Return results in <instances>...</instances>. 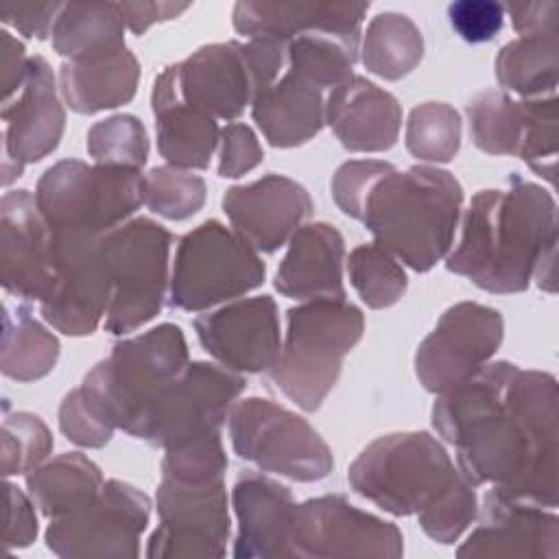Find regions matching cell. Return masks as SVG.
<instances>
[{
  "instance_id": "cell-1",
  "label": "cell",
  "mask_w": 559,
  "mask_h": 559,
  "mask_svg": "<svg viewBox=\"0 0 559 559\" xmlns=\"http://www.w3.org/2000/svg\"><path fill=\"white\" fill-rule=\"evenodd\" d=\"M557 406L555 376L498 360L439 393L432 426L474 487L557 509Z\"/></svg>"
},
{
  "instance_id": "cell-2",
  "label": "cell",
  "mask_w": 559,
  "mask_h": 559,
  "mask_svg": "<svg viewBox=\"0 0 559 559\" xmlns=\"http://www.w3.org/2000/svg\"><path fill=\"white\" fill-rule=\"evenodd\" d=\"M448 271L493 295L557 288V203L548 190L520 179L507 190H480L461 218V238Z\"/></svg>"
},
{
  "instance_id": "cell-3",
  "label": "cell",
  "mask_w": 559,
  "mask_h": 559,
  "mask_svg": "<svg viewBox=\"0 0 559 559\" xmlns=\"http://www.w3.org/2000/svg\"><path fill=\"white\" fill-rule=\"evenodd\" d=\"M463 188L435 166H395L369 190L360 221L386 249L417 273L430 271L448 255L461 221Z\"/></svg>"
},
{
  "instance_id": "cell-4",
  "label": "cell",
  "mask_w": 559,
  "mask_h": 559,
  "mask_svg": "<svg viewBox=\"0 0 559 559\" xmlns=\"http://www.w3.org/2000/svg\"><path fill=\"white\" fill-rule=\"evenodd\" d=\"M362 330L365 317L347 299H310L290 308L284 345L266 369L271 382L301 411H317Z\"/></svg>"
},
{
  "instance_id": "cell-5",
  "label": "cell",
  "mask_w": 559,
  "mask_h": 559,
  "mask_svg": "<svg viewBox=\"0 0 559 559\" xmlns=\"http://www.w3.org/2000/svg\"><path fill=\"white\" fill-rule=\"evenodd\" d=\"M190 365L179 325L162 323L114 345L83 378V389L105 419L133 437L157 397Z\"/></svg>"
},
{
  "instance_id": "cell-6",
  "label": "cell",
  "mask_w": 559,
  "mask_h": 559,
  "mask_svg": "<svg viewBox=\"0 0 559 559\" xmlns=\"http://www.w3.org/2000/svg\"><path fill=\"white\" fill-rule=\"evenodd\" d=\"M461 472L428 432H391L371 441L349 465V487L391 515H417Z\"/></svg>"
},
{
  "instance_id": "cell-7",
  "label": "cell",
  "mask_w": 559,
  "mask_h": 559,
  "mask_svg": "<svg viewBox=\"0 0 559 559\" xmlns=\"http://www.w3.org/2000/svg\"><path fill=\"white\" fill-rule=\"evenodd\" d=\"M35 201L50 234L103 236L144 205V175L135 168L61 159L39 177Z\"/></svg>"
},
{
  "instance_id": "cell-8",
  "label": "cell",
  "mask_w": 559,
  "mask_h": 559,
  "mask_svg": "<svg viewBox=\"0 0 559 559\" xmlns=\"http://www.w3.org/2000/svg\"><path fill=\"white\" fill-rule=\"evenodd\" d=\"M170 231L146 216L131 218L100 236L111 280L107 332L127 334L159 314L170 282Z\"/></svg>"
},
{
  "instance_id": "cell-9",
  "label": "cell",
  "mask_w": 559,
  "mask_h": 559,
  "mask_svg": "<svg viewBox=\"0 0 559 559\" xmlns=\"http://www.w3.org/2000/svg\"><path fill=\"white\" fill-rule=\"evenodd\" d=\"M266 266L258 251L218 221L188 231L175 251L170 306L201 312L262 286Z\"/></svg>"
},
{
  "instance_id": "cell-10",
  "label": "cell",
  "mask_w": 559,
  "mask_h": 559,
  "mask_svg": "<svg viewBox=\"0 0 559 559\" xmlns=\"http://www.w3.org/2000/svg\"><path fill=\"white\" fill-rule=\"evenodd\" d=\"M234 452L258 465L299 483L325 478L334 459L321 435L297 413L264 400L236 402L227 415Z\"/></svg>"
},
{
  "instance_id": "cell-11",
  "label": "cell",
  "mask_w": 559,
  "mask_h": 559,
  "mask_svg": "<svg viewBox=\"0 0 559 559\" xmlns=\"http://www.w3.org/2000/svg\"><path fill=\"white\" fill-rule=\"evenodd\" d=\"M148 515V496L111 478L90 502L50 520L46 546L63 559L138 557Z\"/></svg>"
},
{
  "instance_id": "cell-12",
  "label": "cell",
  "mask_w": 559,
  "mask_h": 559,
  "mask_svg": "<svg viewBox=\"0 0 559 559\" xmlns=\"http://www.w3.org/2000/svg\"><path fill=\"white\" fill-rule=\"evenodd\" d=\"M247 380L221 365L194 360L148 408L135 439L173 448L210 430H221Z\"/></svg>"
},
{
  "instance_id": "cell-13",
  "label": "cell",
  "mask_w": 559,
  "mask_h": 559,
  "mask_svg": "<svg viewBox=\"0 0 559 559\" xmlns=\"http://www.w3.org/2000/svg\"><path fill=\"white\" fill-rule=\"evenodd\" d=\"M155 502L159 526L146 542V557L218 559L225 555L231 522L223 478L207 483L162 478Z\"/></svg>"
},
{
  "instance_id": "cell-14",
  "label": "cell",
  "mask_w": 559,
  "mask_h": 559,
  "mask_svg": "<svg viewBox=\"0 0 559 559\" xmlns=\"http://www.w3.org/2000/svg\"><path fill=\"white\" fill-rule=\"evenodd\" d=\"M404 555L400 528L349 504L343 496H319L295 507L288 557H384Z\"/></svg>"
},
{
  "instance_id": "cell-15",
  "label": "cell",
  "mask_w": 559,
  "mask_h": 559,
  "mask_svg": "<svg viewBox=\"0 0 559 559\" xmlns=\"http://www.w3.org/2000/svg\"><path fill=\"white\" fill-rule=\"evenodd\" d=\"M52 286L39 301L44 321L68 336L92 334L111 301L100 236L52 234Z\"/></svg>"
},
{
  "instance_id": "cell-16",
  "label": "cell",
  "mask_w": 559,
  "mask_h": 559,
  "mask_svg": "<svg viewBox=\"0 0 559 559\" xmlns=\"http://www.w3.org/2000/svg\"><path fill=\"white\" fill-rule=\"evenodd\" d=\"M502 336L504 323L496 308L476 301L450 306L417 347L415 373L421 386L443 393L463 382L489 362Z\"/></svg>"
},
{
  "instance_id": "cell-17",
  "label": "cell",
  "mask_w": 559,
  "mask_h": 559,
  "mask_svg": "<svg viewBox=\"0 0 559 559\" xmlns=\"http://www.w3.org/2000/svg\"><path fill=\"white\" fill-rule=\"evenodd\" d=\"M2 183L22 175L24 164L44 159L59 146L66 111L48 61L28 57V70L17 94L2 103Z\"/></svg>"
},
{
  "instance_id": "cell-18",
  "label": "cell",
  "mask_w": 559,
  "mask_h": 559,
  "mask_svg": "<svg viewBox=\"0 0 559 559\" xmlns=\"http://www.w3.org/2000/svg\"><path fill=\"white\" fill-rule=\"evenodd\" d=\"M461 559H559V518L555 509L511 498L491 487L478 526L456 550Z\"/></svg>"
},
{
  "instance_id": "cell-19",
  "label": "cell",
  "mask_w": 559,
  "mask_h": 559,
  "mask_svg": "<svg viewBox=\"0 0 559 559\" xmlns=\"http://www.w3.org/2000/svg\"><path fill=\"white\" fill-rule=\"evenodd\" d=\"M164 76L179 100L214 118L234 120L255 96V79L240 41L207 44L188 59L168 66Z\"/></svg>"
},
{
  "instance_id": "cell-20",
  "label": "cell",
  "mask_w": 559,
  "mask_h": 559,
  "mask_svg": "<svg viewBox=\"0 0 559 559\" xmlns=\"http://www.w3.org/2000/svg\"><path fill=\"white\" fill-rule=\"evenodd\" d=\"M203 349L236 373L266 371L280 354V314L269 295L240 299L194 319Z\"/></svg>"
},
{
  "instance_id": "cell-21",
  "label": "cell",
  "mask_w": 559,
  "mask_h": 559,
  "mask_svg": "<svg viewBox=\"0 0 559 559\" xmlns=\"http://www.w3.org/2000/svg\"><path fill=\"white\" fill-rule=\"evenodd\" d=\"M0 269L4 290L20 299L41 301L52 286V234L28 190L0 201Z\"/></svg>"
},
{
  "instance_id": "cell-22",
  "label": "cell",
  "mask_w": 559,
  "mask_h": 559,
  "mask_svg": "<svg viewBox=\"0 0 559 559\" xmlns=\"http://www.w3.org/2000/svg\"><path fill=\"white\" fill-rule=\"evenodd\" d=\"M223 210L247 245L273 253L312 214V199L301 183L271 173L253 183L229 188Z\"/></svg>"
},
{
  "instance_id": "cell-23",
  "label": "cell",
  "mask_w": 559,
  "mask_h": 559,
  "mask_svg": "<svg viewBox=\"0 0 559 559\" xmlns=\"http://www.w3.org/2000/svg\"><path fill=\"white\" fill-rule=\"evenodd\" d=\"M231 504L238 518L234 557H288V535L297 504L286 485L258 472H245L231 489Z\"/></svg>"
},
{
  "instance_id": "cell-24",
  "label": "cell",
  "mask_w": 559,
  "mask_h": 559,
  "mask_svg": "<svg viewBox=\"0 0 559 559\" xmlns=\"http://www.w3.org/2000/svg\"><path fill=\"white\" fill-rule=\"evenodd\" d=\"M325 122L352 153H380L397 142L402 107L393 94L352 74L325 98Z\"/></svg>"
},
{
  "instance_id": "cell-25",
  "label": "cell",
  "mask_w": 559,
  "mask_h": 559,
  "mask_svg": "<svg viewBox=\"0 0 559 559\" xmlns=\"http://www.w3.org/2000/svg\"><path fill=\"white\" fill-rule=\"evenodd\" d=\"M345 242L328 223L301 225L275 273V288L288 299H345L343 286Z\"/></svg>"
},
{
  "instance_id": "cell-26",
  "label": "cell",
  "mask_w": 559,
  "mask_h": 559,
  "mask_svg": "<svg viewBox=\"0 0 559 559\" xmlns=\"http://www.w3.org/2000/svg\"><path fill=\"white\" fill-rule=\"evenodd\" d=\"M369 2H238L234 28L251 39L290 41L306 33L360 35Z\"/></svg>"
},
{
  "instance_id": "cell-27",
  "label": "cell",
  "mask_w": 559,
  "mask_h": 559,
  "mask_svg": "<svg viewBox=\"0 0 559 559\" xmlns=\"http://www.w3.org/2000/svg\"><path fill=\"white\" fill-rule=\"evenodd\" d=\"M251 118L271 146L293 148L306 144L325 124L323 90L284 70L253 96Z\"/></svg>"
},
{
  "instance_id": "cell-28",
  "label": "cell",
  "mask_w": 559,
  "mask_h": 559,
  "mask_svg": "<svg viewBox=\"0 0 559 559\" xmlns=\"http://www.w3.org/2000/svg\"><path fill=\"white\" fill-rule=\"evenodd\" d=\"M151 105L159 155L177 168H207L221 140L216 120L179 100L164 72L155 79Z\"/></svg>"
},
{
  "instance_id": "cell-29",
  "label": "cell",
  "mask_w": 559,
  "mask_h": 559,
  "mask_svg": "<svg viewBox=\"0 0 559 559\" xmlns=\"http://www.w3.org/2000/svg\"><path fill=\"white\" fill-rule=\"evenodd\" d=\"M140 63L122 48L96 61H63L59 68V92L76 114H96L127 105L138 90Z\"/></svg>"
},
{
  "instance_id": "cell-30",
  "label": "cell",
  "mask_w": 559,
  "mask_h": 559,
  "mask_svg": "<svg viewBox=\"0 0 559 559\" xmlns=\"http://www.w3.org/2000/svg\"><path fill=\"white\" fill-rule=\"evenodd\" d=\"M52 48L70 61H96L124 48L118 2H66L55 20Z\"/></svg>"
},
{
  "instance_id": "cell-31",
  "label": "cell",
  "mask_w": 559,
  "mask_h": 559,
  "mask_svg": "<svg viewBox=\"0 0 559 559\" xmlns=\"http://www.w3.org/2000/svg\"><path fill=\"white\" fill-rule=\"evenodd\" d=\"M535 98H513L502 90H485L467 103L469 135L489 155L520 157L533 129Z\"/></svg>"
},
{
  "instance_id": "cell-32",
  "label": "cell",
  "mask_w": 559,
  "mask_h": 559,
  "mask_svg": "<svg viewBox=\"0 0 559 559\" xmlns=\"http://www.w3.org/2000/svg\"><path fill=\"white\" fill-rule=\"evenodd\" d=\"M103 483L100 467L81 452L59 454L26 474L31 500L50 520L90 502Z\"/></svg>"
},
{
  "instance_id": "cell-33",
  "label": "cell",
  "mask_w": 559,
  "mask_h": 559,
  "mask_svg": "<svg viewBox=\"0 0 559 559\" xmlns=\"http://www.w3.org/2000/svg\"><path fill=\"white\" fill-rule=\"evenodd\" d=\"M557 33L520 35L504 44L496 57V79L502 92H513L520 98L557 94Z\"/></svg>"
},
{
  "instance_id": "cell-34",
  "label": "cell",
  "mask_w": 559,
  "mask_h": 559,
  "mask_svg": "<svg viewBox=\"0 0 559 559\" xmlns=\"http://www.w3.org/2000/svg\"><path fill=\"white\" fill-rule=\"evenodd\" d=\"M59 358V341L31 312L28 306L11 310L4 306L0 369L17 382H33L48 376Z\"/></svg>"
},
{
  "instance_id": "cell-35",
  "label": "cell",
  "mask_w": 559,
  "mask_h": 559,
  "mask_svg": "<svg viewBox=\"0 0 559 559\" xmlns=\"http://www.w3.org/2000/svg\"><path fill=\"white\" fill-rule=\"evenodd\" d=\"M424 57V37L415 22L402 13H378L362 37V66L386 81H397L413 72Z\"/></svg>"
},
{
  "instance_id": "cell-36",
  "label": "cell",
  "mask_w": 559,
  "mask_h": 559,
  "mask_svg": "<svg viewBox=\"0 0 559 559\" xmlns=\"http://www.w3.org/2000/svg\"><path fill=\"white\" fill-rule=\"evenodd\" d=\"M360 35L306 33L288 41L286 70L310 81L319 90H332L352 76L358 59Z\"/></svg>"
},
{
  "instance_id": "cell-37",
  "label": "cell",
  "mask_w": 559,
  "mask_h": 559,
  "mask_svg": "<svg viewBox=\"0 0 559 559\" xmlns=\"http://www.w3.org/2000/svg\"><path fill=\"white\" fill-rule=\"evenodd\" d=\"M347 273L358 297L373 310L397 304L408 286L402 264L376 242L352 249Z\"/></svg>"
},
{
  "instance_id": "cell-38",
  "label": "cell",
  "mask_w": 559,
  "mask_h": 559,
  "mask_svg": "<svg viewBox=\"0 0 559 559\" xmlns=\"http://www.w3.org/2000/svg\"><path fill=\"white\" fill-rule=\"evenodd\" d=\"M406 148L421 162H450L461 148V116L448 103H421L406 122Z\"/></svg>"
},
{
  "instance_id": "cell-39",
  "label": "cell",
  "mask_w": 559,
  "mask_h": 559,
  "mask_svg": "<svg viewBox=\"0 0 559 559\" xmlns=\"http://www.w3.org/2000/svg\"><path fill=\"white\" fill-rule=\"evenodd\" d=\"M87 153L96 164L142 170L148 157L146 129L131 114L98 120L87 131Z\"/></svg>"
},
{
  "instance_id": "cell-40",
  "label": "cell",
  "mask_w": 559,
  "mask_h": 559,
  "mask_svg": "<svg viewBox=\"0 0 559 559\" xmlns=\"http://www.w3.org/2000/svg\"><path fill=\"white\" fill-rule=\"evenodd\" d=\"M205 181L192 170L155 166L144 175V205L168 221H183L205 203Z\"/></svg>"
},
{
  "instance_id": "cell-41",
  "label": "cell",
  "mask_w": 559,
  "mask_h": 559,
  "mask_svg": "<svg viewBox=\"0 0 559 559\" xmlns=\"http://www.w3.org/2000/svg\"><path fill=\"white\" fill-rule=\"evenodd\" d=\"M52 452L48 426L33 413L17 411L2 417V474H28Z\"/></svg>"
},
{
  "instance_id": "cell-42",
  "label": "cell",
  "mask_w": 559,
  "mask_h": 559,
  "mask_svg": "<svg viewBox=\"0 0 559 559\" xmlns=\"http://www.w3.org/2000/svg\"><path fill=\"white\" fill-rule=\"evenodd\" d=\"M227 472V454L223 450L221 430H210L194 439L166 448L162 461V478L183 483L218 480Z\"/></svg>"
},
{
  "instance_id": "cell-43",
  "label": "cell",
  "mask_w": 559,
  "mask_h": 559,
  "mask_svg": "<svg viewBox=\"0 0 559 559\" xmlns=\"http://www.w3.org/2000/svg\"><path fill=\"white\" fill-rule=\"evenodd\" d=\"M478 515L474 485L459 474L452 485L424 511L417 513L421 531L437 544H452Z\"/></svg>"
},
{
  "instance_id": "cell-44",
  "label": "cell",
  "mask_w": 559,
  "mask_h": 559,
  "mask_svg": "<svg viewBox=\"0 0 559 559\" xmlns=\"http://www.w3.org/2000/svg\"><path fill=\"white\" fill-rule=\"evenodd\" d=\"M59 428L68 441L83 448H103L114 437V426L90 400L83 386L72 389L59 406Z\"/></svg>"
},
{
  "instance_id": "cell-45",
  "label": "cell",
  "mask_w": 559,
  "mask_h": 559,
  "mask_svg": "<svg viewBox=\"0 0 559 559\" xmlns=\"http://www.w3.org/2000/svg\"><path fill=\"white\" fill-rule=\"evenodd\" d=\"M391 168L393 164L380 159H354L338 166V170L332 177V197L338 210L360 221L362 205L371 186Z\"/></svg>"
},
{
  "instance_id": "cell-46",
  "label": "cell",
  "mask_w": 559,
  "mask_h": 559,
  "mask_svg": "<svg viewBox=\"0 0 559 559\" xmlns=\"http://www.w3.org/2000/svg\"><path fill=\"white\" fill-rule=\"evenodd\" d=\"M456 35L469 44L491 41L504 24V4L496 0H459L448 7Z\"/></svg>"
},
{
  "instance_id": "cell-47",
  "label": "cell",
  "mask_w": 559,
  "mask_h": 559,
  "mask_svg": "<svg viewBox=\"0 0 559 559\" xmlns=\"http://www.w3.org/2000/svg\"><path fill=\"white\" fill-rule=\"evenodd\" d=\"M218 144V175L225 179L242 177L264 159L258 135L245 122H229L227 127H223Z\"/></svg>"
},
{
  "instance_id": "cell-48",
  "label": "cell",
  "mask_w": 559,
  "mask_h": 559,
  "mask_svg": "<svg viewBox=\"0 0 559 559\" xmlns=\"http://www.w3.org/2000/svg\"><path fill=\"white\" fill-rule=\"evenodd\" d=\"M7 493V511H4V546L9 550L13 548H26L37 537V515H35V502L17 489L13 483L4 485Z\"/></svg>"
},
{
  "instance_id": "cell-49",
  "label": "cell",
  "mask_w": 559,
  "mask_h": 559,
  "mask_svg": "<svg viewBox=\"0 0 559 559\" xmlns=\"http://www.w3.org/2000/svg\"><path fill=\"white\" fill-rule=\"evenodd\" d=\"M61 2H0L2 22L26 37L46 39L52 33Z\"/></svg>"
},
{
  "instance_id": "cell-50",
  "label": "cell",
  "mask_w": 559,
  "mask_h": 559,
  "mask_svg": "<svg viewBox=\"0 0 559 559\" xmlns=\"http://www.w3.org/2000/svg\"><path fill=\"white\" fill-rule=\"evenodd\" d=\"M509 11L513 28L520 35H535V33H557V17L559 4L552 0L544 2H511L504 7Z\"/></svg>"
},
{
  "instance_id": "cell-51",
  "label": "cell",
  "mask_w": 559,
  "mask_h": 559,
  "mask_svg": "<svg viewBox=\"0 0 559 559\" xmlns=\"http://www.w3.org/2000/svg\"><path fill=\"white\" fill-rule=\"evenodd\" d=\"M120 15L124 20V26L142 35L146 33L155 22H166L177 15H181L186 9H190L188 2H118Z\"/></svg>"
},
{
  "instance_id": "cell-52",
  "label": "cell",
  "mask_w": 559,
  "mask_h": 559,
  "mask_svg": "<svg viewBox=\"0 0 559 559\" xmlns=\"http://www.w3.org/2000/svg\"><path fill=\"white\" fill-rule=\"evenodd\" d=\"M28 70V57L24 55L22 41H17L9 31L0 33V81H2V103L13 98L24 83Z\"/></svg>"
}]
</instances>
